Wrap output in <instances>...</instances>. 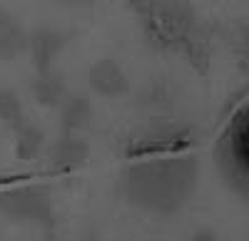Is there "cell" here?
<instances>
[{"label":"cell","mask_w":249,"mask_h":241,"mask_svg":"<svg viewBox=\"0 0 249 241\" xmlns=\"http://www.w3.org/2000/svg\"><path fill=\"white\" fill-rule=\"evenodd\" d=\"M199 182L195 157H167L137 162L122 172L120 187L127 204L144 214L167 216L187 207Z\"/></svg>","instance_id":"1"},{"label":"cell","mask_w":249,"mask_h":241,"mask_svg":"<svg viewBox=\"0 0 249 241\" xmlns=\"http://www.w3.org/2000/svg\"><path fill=\"white\" fill-rule=\"evenodd\" d=\"M0 214L20 224H43L53 214V199L45 187L28 184L0 192Z\"/></svg>","instance_id":"2"},{"label":"cell","mask_w":249,"mask_h":241,"mask_svg":"<svg viewBox=\"0 0 249 241\" xmlns=\"http://www.w3.org/2000/svg\"><path fill=\"white\" fill-rule=\"evenodd\" d=\"M88 85L95 95L105 97V99H120L130 92L127 75L112 60H97L88 70Z\"/></svg>","instance_id":"3"},{"label":"cell","mask_w":249,"mask_h":241,"mask_svg":"<svg viewBox=\"0 0 249 241\" xmlns=\"http://www.w3.org/2000/svg\"><path fill=\"white\" fill-rule=\"evenodd\" d=\"M88 157H90V145H88V139H82V134H60L57 142L48 147L50 164L62 172L82 167L88 162Z\"/></svg>","instance_id":"4"},{"label":"cell","mask_w":249,"mask_h":241,"mask_svg":"<svg viewBox=\"0 0 249 241\" xmlns=\"http://www.w3.org/2000/svg\"><path fill=\"white\" fill-rule=\"evenodd\" d=\"M57 110H60V134H82L95 117L92 102L80 95L65 97V102Z\"/></svg>","instance_id":"5"},{"label":"cell","mask_w":249,"mask_h":241,"mask_svg":"<svg viewBox=\"0 0 249 241\" xmlns=\"http://www.w3.org/2000/svg\"><path fill=\"white\" fill-rule=\"evenodd\" d=\"M28 32L18 20L0 8V60H15L28 50Z\"/></svg>","instance_id":"6"},{"label":"cell","mask_w":249,"mask_h":241,"mask_svg":"<svg viewBox=\"0 0 249 241\" xmlns=\"http://www.w3.org/2000/svg\"><path fill=\"white\" fill-rule=\"evenodd\" d=\"M65 48V37H62L60 32L45 28V30H37L30 40H28V50L35 60V67L37 72L40 70H50L53 60L60 55V50Z\"/></svg>","instance_id":"7"},{"label":"cell","mask_w":249,"mask_h":241,"mask_svg":"<svg viewBox=\"0 0 249 241\" xmlns=\"http://www.w3.org/2000/svg\"><path fill=\"white\" fill-rule=\"evenodd\" d=\"M33 97L43 107H60L68 97V90L62 77H57L53 70H40L33 80Z\"/></svg>","instance_id":"8"},{"label":"cell","mask_w":249,"mask_h":241,"mask_svg":"<svg viewBox=\"0 0 249 241\" xmlns=\"http://www.w3.org/2000/svg\"><path fill=\"white\" fill-rule=\"evenodd\" d=\"M45 152V132L35 122H25L15 132V157L20 162H30V159L43 157Z\"/></svg>","instance_id":"9"},{"label":"cell","mask_w":249,"mask_h":241,"mask_svg":"<svg viewBox=\"0 0 249 241\" xmlns=\"http://www.w3.org/2000/svg\"><path fill=\"white\" fill-rule=\"evenodd\" d=\"M0 122L13 132H18L25 122H30L23 99H20V95L15 90L0 87Z\"/></svg>","instance_id":"10"},{"label":"cell","mask_w":249,"mask_h":241,"mask_svg":"<svg viewBox=\"0 0 249 241\" xmlns=\"http://www.w3.org/2000/svg\"><path fill=\"white\" fill-rule=\"evenodd\" d=\"M190 241H224L214 229H207V226H202V229H197L192 236H190Z\"/></svg>","instance_id":"11"},{"label":"cell","mask_w":249,"mask_h":241,"mask_svg":"<svg viewBox=\"0 0 249 241\" xmlns=\"http://www.w3.org/2000/svg\"><path fill=\"white\" fill-rule=\"evenodd\" d=\"M80 241H95V239H80Z\"/></svg>","instance_id":"12"}]
</instances>
